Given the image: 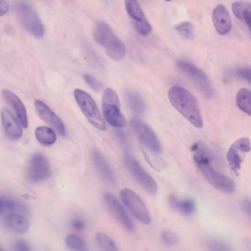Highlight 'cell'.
I'll use <instances>...</instances> for the list:
<instances>
[{
    "label": "cell",
    "instance_id": "1",
    "mask_svg": "<svg viewBox=\"0 0 251 251\" xmlns=\"http://www.w3.org/2000/svg\"><path fill=\"white\" fill-rule=\"evenodd\" d=\"M191 152L198 170L214 187L226 193L234 192V182L215 168L214 155L206 145L202 142H196L191 148Z\"/></svg>",
    "mask_w": 251,
    "mask_h": 251
},
{
    "label": "cell",
    "instance_id": "2",
    "mask_svg": "<svg viewBox=\"0 0 251 251\" xmlns=\"http://www.w3.org/2000/svg\"><path fill=\"white\" fill-rule=\"evenodd\" d=\"M168 98L175 108L197 128L203 126L199 103L195 97L184 88L174 86L168 92Z\"/></svg>",
    "mask_w": 251,
    "mask_h": 251
},
{
    "label": "cell",
    "instance_id": "3",
    "mask_svg": "<svg viewBox=\"0 0 251 251\" xmlns=\"http://www.w3.org/2000/svg\"><path fill=\"white\" fill-rule=\"evenodd\" d=\"M93 36L97 43L105 48L111 59L120 61L124 58L126 46L106 23L98 22L94 28Z\"/></svg>",
    "mask_w": 251,
    "mask_h": 251
},
{
    "label": "cell",
    "instance_id": "4",
    "mask_svg": "<svg viewBox=\"0 0 251 251\" xmlns=\"http://www.w3.org/2000/svg\"><path fill=\"white\" fill-rule=\"evenodd\" d=\"M15 11L19 21L36 39H41L45 36V27L33 7L24 1H18L15 5Z\"/></svg>",
    "mask_w": 251,
    "mask_h": 251
},
{
    "label": "cell",
    "instance_id": "5",
    "mask_svg": "<svg viewBox=\"0 0 251 251\" xmlns=\"http://www.w3.org/2000/svg\"><path fill=\"white\" fill-rule=\"evenodd\" d=\"M102 109L105 121L111 126L120 128L126 126V118L120 111V99L114 89L108 88L104 91Z\"/></svg>",
    "mask_w": 251,
    "mask_h": 251
},
{
    "label": "cell",
    "instance_id": "6",
    "mask_svg": "<svg viewBox=\"0 0 251 251\" xmlns=\"http://www.w3.org/2000/svg\"><path fill=\"white\" fill-rule=\"evenodd\" d=\"M74 97L77 105L89 123L98 130L102 131L106 130V124L92 96L85 91L76 89L74 91Z\"/></svg>",
    "mask_w": 251,
    "mask_h": 251
},
{
    "label": "cell",
    "instance_id": "7",
    "mask_svg": "<svg viewBox=\"0 0 251 251\" xmlns=\"http://www.w3.org/2000/svg\"><path fill=\"white\" fill-rule=\"evenodd\" d=\"M124 164L132 177L148 194L156 195L158 189V184L149 173L144 170L134 157L130 154L126 153L124 156Z\"/></svg>",
    "mask_w": 251,
    "mask_h": 251
},
{
    "label": "cell",
    "instance_id": "8",
    "mask_svg": "<svg viewBox=\"0 0 251 251\" xmlns=\"http://www.w3.org/2000/svg\"><path fill=\"white\" fill-rule=\"evenodd\" d=\"M176 64L177 68L194 82L195 86L206 99H211L214 97V89L206 75L202 70L186 61H178Z\"/></svg>",
    "mask_w": 251,
    "mask_h": 251
},
{
    "label": "cell",
    "instance_id": "9",
    "mask_svg": "<svg viewBox=\"0 0 251 251\" xmlns=\"http://www.w3.org/2000/svg\"><path fill=\"white\" fill-rule=\"evenodd\" d=\"M130 126L139 139L142 148L155 153H161L162 148L159 139L147 123L139 119H133Z\"/></svg>",
    "mask_w": 251,
    "mask_h": 251
},
{
    "label": "cell",
    "instance_id": "10",
    "mask_svg": "<svg viewBox=\"0 0 251 251\" xmlns=\"http://www.w3.org/2000/svg\"><path fill=\"white\" fill-rule=\"evenodd\" d=\"M120 195L123 203L138 220L145 225L151 223V214L146 205L134 191L126 188L120 191Z\"/></svg>",
    "mask_w": 251,
    "mask_h": 251
},
{
    "label": "cell",
    "instance_id": "11",
    "mask_svg": "<svg viewBox=\"0 0 251 251\" xmlns=\"http://www.w3.org/2000/svg\"><path fill=\"white\" fill-rule=\"evenodd\" d=\"M251 151V142L247 137H242L235 141L227 152V161L230 170L239 175L242 163Z\"/></svg>",
    "mask_w": 251,
    "mask_h": 251
},
{
    "label": "cell",
    "instance_id": "12",
    "mask_svg": "<svg viewBox=\"0 0 251 251\" xmlns=\"http://www.w3.org/2000/svg\"><path fill=\"white\" fill-rule=\"evenodd\" d=\"M51 174L48 158L41 153L32 155L27 170V178L32 183H38L48 178Z\"/></svg>",
    "mask_w": 251,
    "mask_h": 251
},
{
    "label": "cell",
    "instance_id": "13",
    "mask_svg": "<svg viewBox=\"0 0 251 251\" xmlns=\"http://www.w3.org/2000/svg\"><path fill=\"white\" fill-rule=\"evenodd\" d=\"M104 202L114 218L117 219L126 230L129 231L134 230L135 226L133 221L114 195L110 193L105 194Z\"/></svg>",
    "mask_w": 251,
    "mask_h": 251
},
{
    "label": "cell",
    "instance_id": "14",
    "mask_svg": "<svg viewBox=\"0 0 251 251\" xmlns=\"http://www.w3.org/2000/svg\"><path fill=\"white\" fill-rule=\"evenodd\" d=\"M92 159L98 174L102 180L108 184L114 186L117 182L115 173L102 152L99 151H92Z\"/></svg>",
    "mask_w": 251,
    "mask_h": 251
},
{
    "label": "cell",
    "instance_id": "15",
    "mask_svg": "<svg viewBox=\"0 0 251 251\" xmlns=\"http://www.w3.org/2000/svg\"><path fill=\"white\" fill-rule=\"evenodd\" d=\"M35 108L39 117L45 123L50 125L59 134L64 135L66 133L65 126L62 120L42 101H35Z\"/></svg>",
    "mask_w": 251,
    "mask_h": 251
},
{
    "label": "cell",
    "instance_id": "16",
    "mask_svg": "<svg viewBox=\"0 0 251 251\" xmlns=\"http://www.w3.org/2000/svg\"><path fill=\"white\" fill-rule=\"evenodd\" d=\"M2 96L5 102L12 108L20 125L25 128H27L28 126L27 111L21 100L14 92L8 89H4L2 91Z\"/></svg>",
    "mask_w": 251,
    "mask_h": 251
},
{
    "label": "cell",
    "instance_id": "17",
    "mask_svg": "<svg viewBox=\"0 0 251 251\" xmlns=\"http://www.w3.org/2000/svg\"><path fill=\"white\" fill-rule=\"evenodd\" d=\"M212 21L214 28L222 36L227 34L231 30V18L225 5H218L215 7L212 13Z\"/></svg>",
    "mask_w": 251,
    "mask_h": 251
},
{
    "label": "cell",
    "instance_id": "18",
    "mask_svg": "<svg viewBox=\"0 0 251 251\" xmlns=\"http://www.w3.org/2000/svg\"><path fill=\"white\" fill-rule=\"evenodd\" d=\"M1 120L5 134L12 140H18L23 136V129L14 116L6 108L1 110Z\"/></svg>",
    "mask_w": 251,
    "mask_h": 251
},
{
    "label": "cell",
    "instance_id": "19",
    "mask_svg": "<svg viewBox=\"0 0 251 251\" xmlns=\"http://www.w3.org/2000/svg\"><path fill=\"white\" fill-rule=\"evenodd\" d=\"M4 224L7 228L17 233H25L30 228V223L24 215L11 212L4 217Z\"/></svg>",
    "mask_w": 251,
    "mask_h": 251
},
{
    "label": "cell",
    "instance_id": "20",
    "mask_svg": "<svg viewBox=\"0 0 251 251\" xmlns=\"http://www.w3.org/2000/svg\"><path fill=\"white\" fill-rule=\"evenodd\" d=\"M169 202L174 209L177 210L183 215H192L196 209L195 202L189 198L180 200L176 195H172L169 198Z\"/></svg>",
    "mask_w": 251,
    "mask_h": 251
},
{
    "label": "cell",
    "instance_id": "21",
    "mask_svg": "<svg viewBox=\"0 0 251 251\" xmlns=\"http://www.w3.org/2000/svg\"><path fill=\"white\" fill-rule=\"evenodd\" d=\"M232 11L239 20H243L248 27H251V6L248 2L237 1L232 5Z\"/></svg>",
    "mask_w": 251,
    "mask_h": 251
},
{
    "label": "cell",
    "instance_id": "22",
    "mask_svg": "<svg viewBox=\"0 0 251 251\" xmlns=\"http://www.w3.org/2000/svg\"><path fill=\"white\" fill-rule=\"evenodd\" d=\"M35 136L39 142L45 146H50L56 142L57 136L55 131L45 126L38 127L35 130Z\"/></svg>",
    "mask_w": 251,
    "mask_h": 251
},
{
    "label": "cell",
    "instance_id": "23",
    "mask_svg": "<svg viewBox=\"0 0 251 251\" xmlns=\"http://www.w3.org/2000/svg\"><path fill=\"white\" fill-rule=\"evenodd\" d=\"M127 102L131 109L138 115H143L146 111V105L142 97L138 92L130 91L127 93Z\"/></svg>",
    "mask_w": 251,
    "mask_h": 251
},
{
    "label": "cell",
    "instance_id": "24",
    "mask_svg": "<svg viewBox=\"0 0 251 251\" xmlns=\"http://www.w3.org/2000/svg\"><path fill=\"white\" fill-rule=\"evenodd\" d=\"M251 94L249 89L242 88L238 91L236 97V104L238 108L248 116H251Z\"/></svg>",
    "mask_w": 251,
    "mask_h": 251
},
{
    "label": "cell",
    "instance_id": "25",
    "mask_svg": "<svg viewBox=\"0 0 251 251\" xmlns=\"http://www.w3.org/2000/svg\"><path fill=\"white\" fill-rule=\"evenodd\" d=\"M125 6L127 14L132 20H134V23L147 20L138 0H125Z\"/></svg>",
    "mask_w": 251,
    "mask_h": 251
},
{
    "label": "cell",
    "instance_id": "26",
    "mask_svg": "<svg viewBox=\"0 0 251 251\" xmlns=\"http://www.w3.org/2000/svg\"><path fill=\"white\" fill-rule=\"evenodd\" d=\"M142 152L145 155L148 164L157 171H162L166 167V163L163 158L160 156V154L155 153V152H151L147 150L142 148Z\"/></svg>",
    "mask_w": 251,
    "mask_h": 251
},
{
    "label": "cell",
    "instance_id": "27",
    "mask_svg": "<svg viewBox=\"0 0 251 251\" xmlns=\"http://www.w3.org/2000/svg\"><path fill=\"white\" fill-rule=\"evenodd\" d=\"M2 209L3 212H14V213H23L26 214L27 212V208L25 205L22 202L18 201H14V200L10 199L8 198H2Z\"/></svg>",
    "mask_w": 251,
    "mask_h": 251
},
{
    "label": "cell",
    "instance_id": "28",
    "mask_svg": "<svg viewBox=\"0 0 251 251\" xmlns=\"http://www.w3.org/2000/svg\"><path fill=\"white\" fill-rule=\"evenodd\" d=\"M97 243L104 251H117V245L108 235L103 233H98L95 236Z\"/></svg>",
    "mask_w": 251,
    "mask_h": 251
},
{
    "label": "cell",
    "instance_id": "29",
    "mask_svg": "<svg viewBox=\"0 0 251 251\" xmlns=\"http://www.w3.org/2000/svg\"><path fill=\"white\" fill-rule=\"evenodd\" d=\"M66 244L70 249L74 251H86V244L83 238L77 235H70L66 238Z\"/></svg>",
    "mask_w": 251,
    "mask_h": 251
},
{
    "label": "cell",
    "instance_id": "30",
    "mask_svg": "<svg viewBox=\"0 0 251 251\" xmlns=\"http://www.w3.org/2000/svg\"><path fill=\"white\" fill-rule=\"evenodd\" d=\"M176 30L182 36L186 38H191L193 36V26L190 23L185 22L177 25L176 27Z\"/></svg>",
    "mask_w": 251,
    "mask_h": 251
},
{
    "label": "cell",
    "instance_id": "31",
    "mask_svg": "<svg viewBox=\"0 0 251 251\" xmlns=\"http://www.w3.org/2000/svg\"><path fill=\"white\" fill-rule=\"evenodd\" d=\"M134 27L136 31L142 36H148L152 31V27L148 20L145 21L139 22V23H134Z\"/></svg>",
    "mask_w": 251,
    "mask_h": 251
},
{
    "label": "cell",
    "instance_id": "32",
    "mask_svg": "<svg viewBox=\"0 0 251 251\" xmlns=\"http://www.w3.org/2000/svg\"><path fill=\"white\" fill-rule=\"evenodd\" d=\"M85 82L89 85V87L92 88L95 92H100L102 89V85L99 80L91 75L86 74L83 76Z\"/></svg>",
    "mask_w": 251,
    "mask_h": 251
},
{
    "label": "cell",
    "instance_id": "33",
    "mask_svg": "<svg viewBox=\"0 0 251 251\" xmlns=\"http://www.w3.org/2000/svg\"><path fill=\"white\" fill-rule=\"evenodd\" d=\"M161 238L167 245H175L178 242V238H177V235L170 230H164L161 233Z\"/></svg>",
    "mask_w": 251,
    "mask_h": 251
},
{
    "label": "cell",
    "instance_id": "34",
    "mask_svg": "<svg viewBox=\"0 0 251 251\" xmlns=\"http://www.w3.org/2000/svg\"><path fill=\"white\" fill-rule=\"evenodd\" d=\"M208 248L211 251H230V248L224 242L220 241L213 240L208 243Z\"/></svg>",
    "mask_w": 251,
    "mask_h": 251
},
{
    "label": "cell",
    "instance_id": "35",
    "mask_svg": "<svg viewBox=\"0 0 251 251\" xmlns=\"http://www.w3.org/2000/svg\"><path fill=\"white\" fill-rule=\"evenodd\" d=\"M236 76L244 80H248V82L251 81V70L250 68H241L236 72Z\"/></svg>",
    "mask_w": 251,
    "mask_h": 251
},
{
    "label": "cell",
    "instance_id": "36",
    "mask_svg": "<svg viewBox=\"0 0 251 251\" xmlns=\"http://www.w3.org/2000/svg\"><path fill=\"white\" fill-rule=\"evenodd\" d=\"M14 249L15 251H28L30 250L28 244L25 241L23 240H17L14 243Z\"/></svg>",
    "mask_w": 251,
    "mask_h": 251
},
{
    "label": "cell",
    "instance_id": "37",
    "mask_svg": "<svg viewBox=\"0 0 251 251\" xmlns=\"http://www.w3.org/2000/svg\"><path fill=\"white\" fill-rule=\"evenodd\" d=\"M72 226L75 229L77 230H82L84 229L85 223L81 219H75L72 222Z\"/></svg>",
    "mask_w": 251,
    "mask_h": 251
},
{
    "label": "cell",
    "instance_id": "38",
    "mask_svg": "<svg viewBox=\"0 0 251 251\" xmlns=\"http://www.w3.org/2000/svg\"><path fill=\"white\" fill-rule=\"evenodd\" d=\"M241 205H242V210L245 211V214H248V217H250L251 216V201L250 200H243Z\"/></svg>",
    "mask_w": 251,
    "mask_h": 251
},
{
    "label": "cell",
    "instance_id": "39",
    "mask_svg": "<svg viewBox=\"0 0 251 251\" xmlns=\"http://www.w3.org/2000/svg\"><path fill=\"white\" fill-rule=\"evenodd\" d=\"M8 8H9V6H8L6 1L0 0V17H3L8 13Z\"/></svg>",
    "mask_w": 251,
    "mask_h": 251
},
{
    "label": "cell",
    "instance_id": "40",
    "mask_svg": "<svg viewBox=\"0 0 251 251\" xmlns=\"http://www.w3.org/2000/svg\"><path fill=\"white\" fill-rule=\"evenodd\" d=\"M116 134H117V138H118L119 140H120V143L124 145V146H127V136L125 134L124 132L122 131V130H117Z\"/></svg>",
    "mask_w": 251,
    "mask_h": 251
},
{
    "label": "cell",
    "instance_id": "41",
    "mask_svg": "<svg viewBox=\"0 0 251 251\" xmlns=\"http://www.w3.org/2000/svg\"><path fill=\"white\" fill-rule=\"evenodd\" d=\"M3 213V209H2V198H0V215Z\"/></svg>",
    "mask_w": 251,
    "mask_h": 251
},
{
    "label": "cell",
    "instance_id": "42",
    "mask_svg": "<svg viewBox=\"0 0 251 251\" xmlns=\"http://www.w3.org/2000/svg\"><path fill=\"white\" fill-rule=\"evenodd\" d=\"M165 1H167V2H170V1H172V0H165Z\"/></svg>",
    "mask_w": 251,
    "mask_h": 251
},
{
    "label": "cell",
    "instance_id": "43",
    "mask_svg": "<svg viewBox=\"0 0 251 251\" xmlns=\"http://www.w3.org/2000/svg\"><path fill=\"white\" fill-rule=\"evenodd\" d=\"M1 250H2V249H1V248H0V251H1Z\"/></svg>",
    "mask_w": 251,
    "mask_h": 251
}]
</instances>
